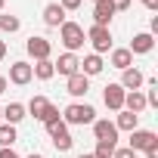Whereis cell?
<instances>
[{"label": "cell", "instance_id": "6da1fadb", "mask_svg": "<svg viewBox=\"0 0 158 158\" xmlns=\"http://www.w3.org/2000/svg\"><path fill=\"white\" fill-rule=\"evenodd\" d=\"M96 121V109L87 106V102H71L62 109V124L65 127H84V124H93Z\"/></svg>", "mask_w": 158, "mask_h": 158}, {"label": "cell", "instance_id": "277c9868", "mask_svg": "<svg viewBox=\"0 0 158 158\" xmlns=\"http://www.w3.org/2000/svg\"><path fill=\"white\" fill-rule=\"evenodd\" d=\"M133 152H146V149H152V146H158V133L155 130H130V143H127Z\"/></svg>", "mask_w": 158, "mask_h": 158}, {"label": "cell", "instance_id": "ffe728a7", "mask_svg": "<svg viewBox=\"0 0 158 158\" xmlns=\"http://www.w3.org/2000/svg\"><path fill=\"white\" fill-rule=\"evenodd\" d=\"M22 118H25V106H22V102H10V106L3 109V124H13V127H16Z\"/></svg>", "mask_w": 158, "mask_h": 158}, {"label": "cell", "instance_id": "7a4b0ae2", "mask_svg": "<svg viewBox=\"0 0 158 158\" xmlns=\"http://www.w3.org/2000/svg\"><path fill=\"white\" fill-rule=\"evenodd\" d=\"M59 40L65 44V53H77L84 47L87 34H84V25H77V22H62L59 25Z\"/></svg>", "mask_w": 158, "mask_h": 158}, {"label": "cell", "instance_id": "8992f818", "mask_svg": "<svg viewBox=\"0 0 158 158\" xmlns=\"http://www.w3.org/2000/svg\"><path fill=\"white\" fill-rule=\"evenodd\" d=\"M112 19H115V3H112V0H96V3H93V25L109 28Z\"/></svg>", "mask_w": 158, "mask_h": 158}, {"label": "cell", "instance_id": "ac0fdd59", "mask_svg": "<svg viewBox=\"0 0 158 158\" xmlns=\"http://www.w3.org/2000/svg\"><path fill=\"white\" fill-rule=\"evenodd\" d=\"M44 22H47V28H59L65 22V10L59 3H47L44 6Z\"/></svg>", "mask_w": 158, "mask_h": 158}, {"label": "cell", "instance_id": "484cf974", "mask_svg": "<svg viewBox=\"0 0 158 158\" xmlns=\"http://www.w3.org/2000/svg\"><path fill=\"white\" fill-rule=\"evenodd\" d=\"M19 16H0V31H6V34H13V31H19Z\"/></svg>", "mask_w": 158, "mask_h": 158}, {"label": "cell", "instance_id": "74e56055", "mask_svg": "<svg viewBox=\"0 0 158 158\" xmlns=\"http://www.w3.org/2000/svg\"><path fill=\"white\" fill-rule=\"evenodd\" d=\"M0 124H3V109H0Z\"/></svg>", "mask_w": 158, "mask_h": 158}, {"label": "cell", "instance_id": "836d02e7", "mask_svg": "<svg viewBox=\"0 0 158 158\" xmlns=\"http://www.w3.org/2000/svg\"><path fill=\"white\" fill-rule=\"evenodd\" d=\"M139 3H146L149 10H158V0H139Z\"/></svg>", "mask_w": 158, "mask_h": 158}, {"label": "cell", "instance_id": "d6a6232c", "mask_svg": "<svg viewBox=\"0 0 158 158\" xmlns=\"http://www.w3.org/2000/svg\"><path fill=\"white\" fill-rule=\"evenodd\" d=\"M146 158H158V146H152V149H146Z\"/></svg>", "mask_w": 158, "mask_h": 158}, {"label": "cell", "instance_id": "3957f363", "mask_svg": "<svg viewBox=\"0 0 158 158\" xmlns=\"http://www.w3.org/2000/svg\"><path fill=\"white\" fill-rule=\"evenodd\" d=\"M84 34H87V40L93 44L96 56H99V53H109V50H112V31H109V28H102V25H90V28H87Z\"/></svg>", "mask_w": 158, "mask_h": 158}, {"label": "cell", "instance_id": "44dd1931", "mask_svg": "<svg viewBox=\"0 0 158 158\" xmlns=\"http://www.w3.org/2000/svg\"><path fill=\"white\" fill-rule=\"evenodd\" d=\"M136 124H139V115L124 112V109H121V112H118V118H115V127H118V130H127V133H130V130H136Z\"/></svg>", "mask_w": 158, "mask_h": 158}, {"label": "cell", "instance_id": "ab89813d", "mask_svg": "<svg viewBox=\"0 0 158 158\" xmlns=\"http://www.w3.org/2000/svg\"><path fill=\"white\" fill-rule=\"evenodd\" d=\"M93 3H96V0H93Z\"/></svg>", "mask_w": 158, "mask_h": 158}, {"label": "cell", "instance_id": "4dcf8cb0", "mask_svg": "<svg viewBox=\"0 0 158 158\" xmlns=\"http://www.w3.org/2000/svg\"><path fill=\"white\" fill-rule=\"evenodd\" d=\"M0 158H22L16 149H0Z\"/></svg>", "mask_w": 158, "mask_h": 158}, {"label": "cell", "instance_id": "d590c367", "mask_svg": "<svg viewBox=\"0 0 158 158\" xmlns=\"http://www.w3.org/2000/svg\"><path fill=\"white\" fill-rule=\"evenodd\" d=\"M77 158H96V155L93 152H84V155H77Z\"/></svg>", "mask_w": 158, "mask_h": 158}, {"label": "cell", "instance_id": "603a6c76", "mask_svg": "<svg viewBox=\"0 0 158 158\" xmlns=\"http://www.w3.org/2000/svg\"><path fill=\"white\" fill-rule=\"evenodd\" d=\"M19 139L13 124H0V149H13V143Z\"/></svg>", "mask_w": 158, "mask_h": 158}, {"label": "cell", "instance_id": "52a82bcc", "mask_svg": "<svg viewBox=\"0 0 158 158\" xmlns=\"http://www.w3.org/2000/svg\"><path fill=\"white\" fill-rule=\"evenodd\" d=\"M25 50H28V56H34V62L37 59H50L53 56V44L47 40V37H28V44H25Z\"/></svg>", "mask_w": 158, "mask_h": 158}, {"label": "cell", "instance_id": "8fae6325", "mask_svg": "<svg viewBox=\"0 0 158 158\" xmlns=\"http://www.w3.org/2000/svg\"><path fill=\"white\" fill-rule=\"evenodd\" d=\"M93 136H96V139H106V143H118V127H115V121L96 118V121H93Z\"/></svg>", "mask_w": 158, "mask_h": 158}, {"label": "cell", "instance_id": "5bb4252c", "mask_svg": "<svg viewBox=\"0 0 158 158\" xmlns=\"http://www.w3.org/2000/svg\"><path fill=\"white\" fill-rule=\"evenodd\" d=\"M149 106H146V93L143 90H127L124 93V112H133V115H139V112H146Z\"/></svg>", "mask_w": 158, "mask_h": 158}, {"label": "cell", "instance_id": "4316f807", "mask_svg": "<svg viewBox=\"0 0 158 158\" xmlns=\"http://www.w3.org/2000/svg\"><path fill=\"white\" fill-rule=\"evenodd\" d=\"M146 106H158V81H149V93H146Z\"/></svg>", "mask_w": 158, "mask_h": 158}, {"label": "cell", "instance_id": "cb8c5ba5", "mask_svg": "<svg viewBox=\"0 0 158 158\" xmlns=\"http://www.w3.org/2000/svg\"><path fill=\"white\" fill-rule=\"evenodd\" d=\"M118 149V143H106V139H96V149H93V155L96 158H112V152Z\"/></svg>", "mask_w": 158, "mask_h": 158}, {"label": "cell", "instance_id": "83f0119b", "mask_svg": "<svg viewBox=\"0 0 158 158\" xmlns=\"http://www.w3.org/2000/svg\"><path fill=\"white\" fill-rule=\"evenodd\" d=\"M81 3H84V0H59V6H62L65 13H74V10H81Z\"/></svg>", "mask_w": 158, "mask_h": 158}, {"label": "cell", "instance_id": "d4e9b609", "mask_svg": "<svg viewBox=\"0 0 158 158\" xmlns=\"http://www.w3.org/2000/svg\"><path fill=\"white\" fill-rule=\"evenodd\" d=\"M40 121H44V127H53V124H59V121H62V115H59V109H56V106H53V102H50V106H47V112H44V118H40Z\"/></svg>", "mask_w": 158, "mask_h": 158}, {"label": "cell", "instance_id": "9a60e30c", "mask_svg": "<svg viewBox=\"0 0 158 158\" xmlns=\"http://www.w3.org/2000/svg\"><path fill=\"white\" fill-rule=\"evenodd\" d=\"M102 68H106V62H102V56H96V53H90V56L81 59V74H84V77H96V74H102Z\"/></svg>", "mask_w": 158, "mask_h": 158}, {"label": "cell", "instance_id": "d6986e66", "mask_svg": "<svg viewBox=\"0 0 158 158\" xmlns=\"http://www.w3.org/2000/svg\"><path fill=\"white\" fill-rule=\"evenodd\" d=\"M31 74L37 77V81H50V77L56 74V68H53V59H37V62L31 65Z\"/></svg>", "mask_w": 158, "mask_h": 158}, {"label": "cell", "instance_id": "ba28073f", "mask_svg": "<svg viewBox=\"0 0 158 158\" xmlns=\"http://www.w3.org/2000/svg\"><path fill=\"white\" fill-rule=\"evenodd\" d=\"M50 130V139H53V146L59 149V152H68L71 146H74V139H71V133H68V127L59 121V124H53V127H47Z\"/></svg>", "mask_w": 158, "mask_h": 158}, {"label": "cell", "instance_id": "30bf717a", "mask_svg": "<svg viewBox=\"0 0 158 158\" xmlns=\"http://www.w3.org/2000/svg\"><path fill=\"white\" fill-rule=\"evenodd\" d=\"M124 93H127V90H124L121 84H109V87L102 90V102H106L112 112H121V109H124Z\"/></svg>", "mask_w": 158, "mask_h": 158}, {"label": "cell", "instance_id": "f1b7e54d", "mask_svg": "<svg viewBox=\"0 0 158 158\" xmlns=\"http://www.w3.org/2000/svg\"><path fill=\"white\" fill-rule=\"evenodd\" d=\"M112 158H136V152H133L130 146H124V149H115V152H112Z\"/></svg>", "mask_w": 158, "mask_h": 158}, {"label": "cell", "instance_id": "7c38bea8", "mask_svg": "<svg viewBox=\"0 0 158 158\" xmlns=\"http://www.w3.org/2000/svg\"><path fill=\"white\" fill-rule=\"evenodd\" d=\"M109 62H112V68H118V71L133 68V53H130L127 47H112V50H109Z\"/></svg>", "mask_w": 158, "mask_h": 158}, {"label": "cell", "instance_id": "4fadbf2b", "mask_svg": "<svg viewBox=\"0 0 158 158\" xmlns=\"http://www.w3.org/2000/svg\"><path fill=\"white\" fill-rule=\"evenodd\" d=\"M152 47H155V37L149 34V31H139V34H133V40H130V53L133 56H146V53H152Z\"/></svg>", "mask_w": 158, "mask_h": 158}, {"label": "cell", "instance_id": "1f68e13d", "mask_svg": "<svg viewBox=\"0 0 158 158\" xmlns=\"http://www.w3.org/2000/svg\"><path fill=\"white\" fill-rule=\"evenodd\" d=\"M6 87H10V81H6V77H3V74H0V96H3V93H6Z\"/></svg>", "mask_w": 158, "mask_h": 158}, {"label": "cell", "instance_id": "f35d334b", "mask_svg": "<svg viewBox=\"0 0 158 158\" xmlns=\"http://www.w3.org/2000/svg\"><path fill=\"white\" fill-rule=\"evenodd\" d=\"M3 3H6V0H0V10H3Z\"/></svg>", "mask_w": 158, "mask_h": 158}, {"label": "cell", "instance_id": "2e32d148", "mask_svg": "<svg viewBox=\"0 0 158 158\" xmlns=\"http://www.w3.org/2000/svg\"><path fill=\"white\" fill-rule=\"evenodd\" d=\"M118 84H121L124 90H139V87L146 84V77H143V71H139V68H124Z\"/></svg>", "mask_w": 158, "mask_h": 158}, {"label": "cell", "instance_id": "f546056e", "mask_svg": "<svg viewBox=\"0 0 158 158\" xmlns=\"http://www.w3.org/2000/svg\"><path fill=\"white\" fill-rule=\"evenodd\" d=\"M115 3V13H124V10H130V0H112Z\"/></svg>", "mask_w": 158, "mask_h": 158}, {"label": "cell", "instance_id": "9c48e42d", "mask_svg": "<svg viewBox=\"0 0 158 158\" xmlns=\"http://www.w3.org/2000/svg\"><path fill=\"white\" fill-rule=\"evenodd\" d=\"M53 68H56L62 77H71V74H77V71H81V59H77L74 53H62V56L53 62Z\"/></svg>", "mask_w": 158, "mask_h": 158}, {"label": "cell", "instance_id": "5b68a950", "mask_svg": "<svg viewBox=\"0 0 158 158\" xmlns=\"http://www.w3.org/2000/svg\"><path fill=\"white\" fill-rule=\"evenodd\" d=\"M34 81V74H31V62H13L10 65V84H16V87H25V84H31Z\"/></svg>", "mask_w": 158, "mask_h": 158}, {"label": "cell", "instance_id": "e575fe53", "mask_svg": "<svg viewBox=\"0 0 158 158\" xmlns=\"http://www.w3.org/2000/svg\"><path fill=\"white\" fill-rule=\"evenodd\" d=\"M6 56V40H0V59Z\"/></svg>", "mask_w": 158, "mask_h": 158}, {"label": "cell", "instance_id": "7402d4cb", "mask_svg": "<svg viewBox=\"0 0 158 158\" xmlns=\"http://www.w3.org/2000/svg\"><path fill=\"white\" fill-rule=\"evenodd\" d=\"M47 106H50V99H47V96H34V99L25 106V115H34V118L40 121V118H44V112H47Z\"/></svg>", "mask_w": 158, "mask_h": 158}, {"label": "cell", "instance_id": "8d00e7d4", "mask_svg": "<svg viewBox=\"0 0 158 158\" xmlns=\"http://www.w3.org/2000/svg\"><path fill=\"white\" fill-rule=\"evenodd\" d=\"M28 158H44V155H40V152H31V155H28Z\"/></svg>", "mask_w": 158, "mask_h": 158}, {"label": "cell", "instance_id": "e0dca14e", "mask_svg": "<svg viewBox=\"0 0 158 158\" xmlns=\"http://www.w3.org/2000/svg\"><path fill=\"white\" fill-rule=\"evenodd\" d=\"M65 87H68V93H71L74 99H77V96H87V90H90V77H84L81 71H77V74L68 77V84H65Z\"/></svg>", "mask_w": 158, "mask_h": 158}]
</instances>
